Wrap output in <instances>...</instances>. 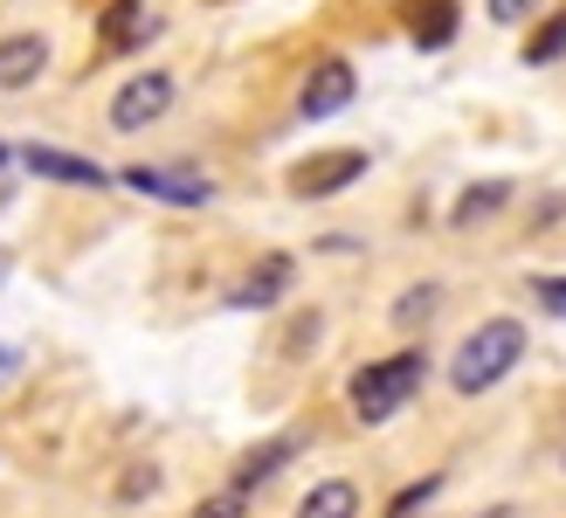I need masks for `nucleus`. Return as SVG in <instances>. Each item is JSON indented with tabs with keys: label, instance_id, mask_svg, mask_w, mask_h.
Returning a JSON list of instances; mask_svg holds the SVG:
<instances>
[{
	"label": "nucleus",
	"instance_id": "1",
	"mask_svg": "<svg viewBox=\"0 0 566 518\" xmlns=\"http://www.w3.org/2000/svg\"><path fill=\"white\" fill-rule=\"evenodd\" d=\"M525 360V325L518 319H484L449 360V387L457 394H491L504 373Z\"/></svg>",
	"mask_w": 566,
	"mask_h": 518
},
{
	"label": "nucleus",
	"instance_id": "2",
	"mask_svg": "<svg viewBox=\"0 0 566 518\" xmlns=\"http://www.w3.org/2000/svg\"><path fill=\"white\" fill-rule=\"evenodd\" d=\"M421 373H429V360H421V353H394V360L359 366V373H353V415H359V422L401 415L408 401H415V387H421Z\"/></svg>",
	"mask_w": 566,
	"mask_h": 518
},
{
	"label": "nucleus",
	"instance_id": "3",
	"mask_svg": "<svg viewBox=\"0 0 566 518\" xmlns=\"http://www.w3.org/2000/svg\"><path fill=\"white\" fill-rule=\"evenodd\" d=\"M166 104H174V76L146 70V76L118 83V97H111V125H118V132H146V125L166 118Z\"/></svg>",
	"mask_w": 566,
	"mask_h": 518
},
{
	"label": "nucleus",
	"instance_id": "4",
	"mask_svg": "<svg viewBox=\"0 0 566 518\" xmlns=\"http://www.w3.org/2000/svg\"><path fill=\"white\" fill-rule=\"evenodd\" d=\"M353 91H359L353 63H338V55H325V63L304 76V91H297V111H304V118H332V111H346V104H353Z\"/></svg>",
	"mask_w": 566,
	"mask_h": 518
},
{
	"label": "nucleus",
	"instance_id": "5",
	"mask_svg": "<svg viewBox=\"0 0 566 518\" xmlns=\"http://www.w3.org/2000/svg\"><path fill=\"white\" fill-rule=\"evenodd\" d=\"M125 187L153 194V200H174V208H201V200L214 194L201 173H180V166H125Z\"/></svg>",
	"mask_w": 566,
	"mask_h": 518
},
{
	"label": "nucleus",
	"instance_id": "6",
	"mask_svg": "<svg viewBox=\"0 0 566 518\" xmlns=\"http://www.w3.org/2000/svg\"><path fill=\"white\" fill-rule=\"evenodd\" d=\"M359 173H366V153H325V159H304V166L291 173V187L318 200V194H338V187H353Z\"/></svg>",
	"mask_w": 566,
	"mask_h": 518
},
{
	"label": "nucleus",
	"instance_id": "7",
	"mask_svg": "<svg viewBox=\"0 0 566 518\" xmlns=\"http://www.w3.org/2000/svg\"><path fill=\"white\" fill-rule=\"evenodd\" d=\"M21 159H28V173L63 180V187H111V173H104L97 159H76V153H55V146H28Z\"/></svg>",
	"mask_w": 566,
	"mask_h": 518
},
{
	"label": "nucleus",
	"instance_id": "8",
	"mask_svg": "<svg viewBox=\"0 0 566 518\" xmlns=\"http://www.w3.org/2000/svg\"><path fill=\"white\" fill-rule=\"evenodd\" d=\"M42 63H49V42H42V35H8V42H0V91L35 83Z\"/></svg>",
	"mask_w": 566,
	"mask_h": 518
},
{
	"label": "nucleus",
	"instance_id": "9",
	"mask_svg": "<svg viewBox=\"0 0 566 518\" xmlns=\"http://www.w3.org/2000/svg\"><path fill=\"white\" fill-rule=\"evenodd\" d=\"M283 291H291V256H263V270H249V277L235 283V298H229V304L263 311V304H276Z\"/></svg>",
	"mask_w": 566,
	"mask_h": 518
},
{
	"label": "nucleus",
	"instance_id": "10",
	"mask_svg": "<svg viewBox=\"0 0 566 518\" xmlns=\"http://www.w3.org/2000/svg\"><path fill=\"white\" fill-rule=\"evenodd\" d=\"M146 35H153V14L138 8V0H111V8H104V49H132Z\"/></svg>",
	"mask_w": 566,
	"mask_h": 518
},
{
	"label": "nucleus",
	"instance_id": "11",
	"mask_svg": "<svg viewBox=\"0 0 566 518\" xmlns=\"http://www.w3.org/2000/svg\"><path fill=\"white\" fill-rule=\"evenodd\" d=\"M297 518H359V491L346 477H325V484H311V498L297 505Z\"/></svg>",
	"mask_w": 566,
	"mask_h": 518
},
{
	"label": "nucleus",
	"instance_id": "12",
	"mask_svg": "<svg viewBox=\"0 0 566 518\" xmlns=\"http://www.w3.org/2000/svg\"><path fill=\"white\" fill-rule=\"evenodd\" d=\"M408 21H415V42L421 49H442L449 35H457V0H415Z\"/></svg>",
	"mask_w": 566,
	"mask_h": 518
},
{
	"label": "nucleus",
	"instance_id": "13",
	"mask_svg": "<svg viewBox=\"0 0 566 518\" xmlns=\"http://www.w3.org/2000/svg\"><path fill=\"white\" fill-rule=\"evenodd\" d=\"M297 456V436H276V443H263V449H249L242 456V470H235V491H249V484H270L283 464Z\"/></svg>",
	"mask_w": 566,
	"mask_h": 518
},
{
	"label": "nucleus",
	"instance_id": "14",
	"mask_svg": "<svg viewBox=\"0 0 566 518\" xmlns=\"http://www.w3.org/2000/svg\"><path fill=\"white\" fill-rule=\"evenodd\" d=\"M504 194H512V187H504V180H491V187H470V194L457 200V228H470V221H484V215H497V208H504Z\"/></svg>",
	"mask_w": 566,
	"mask_h": 518
},
{
	"label": "nucleus",
	"instance_id": "15",
	"mask_svg": "<svg viewBox=\"0 0 566 518\" xmlns=\"http://www.w3.org/2000/svg\"><path fill=\"white\" fill-rule=\"evenodd\" d=\"M553 55H566V8L539 28V35H532L525 42V63H553Z\"/></svg>",
	"mask_w": 566,
	"mask_h": 518
},
{
	"label": "nucleus",
	"instance_id": "16",
	"mask_svg": "<svg viewBox=\"0 0 566 518\" xmlns=\"http://www.w3.org/2000/svg\"><path fill=\"white\" fill-rule=\"evenodd\" d=\"M436 298H442L436 283H421V291H408L401 304H394V319H401V325H415V319H429V311H436Z\"/></svg>",
	"mask_w": 566,
	"mask_h": 518
},
{
	"label": "nucleus",
	"instance_id": "17",
	"mask_svg": "<svg viewBox=\"0 0 566 518\" xmlns=\"http://www.w3.org/2000/svg\"><path fill=\"white\" fill-rule=\"evenodd\" d=\"M532 298H539L553 319H566V277H532Z\"/></svg>",
	"mask_w": 566,
	"mask_h": 518
},
{
	"label": "nucleus",
	"instance_id": "18",
	"mask_svg": "<svg viewBox=\"0 0 566 518\" xmlns=\"http://www.w3.org/2000/svg\"><path fill=\"white\" fill-rule=\"evenodd\" d=\"M484 8H491V21L518 28V21H532V14H539V0H484Z\"/></svg>",
	"mask_w": 566,
	"mask_h": 518
},
{
	"label": "nucleus",
	"instance_id": "19",
	"mask_svg": "<svg viewBox=\"0 0 566 518\" xmlns=\"http://www.w3.org/2000/svg\"><path fill=\"white\" fill-rule=\"evenodd\" d=\"M193 518H242V491H221V498H208Z\"/></svg>",
	"mask_w": 566,
	"mask_h": 518
},
{
	"label": "nucleus",
	"instance_id": "20",
	"mask_svg": "<svg viewBox=\"0 0 566 518\" xmlns=\"http://www.w3.org/2000/svg\"><path fill=\"white\" fill-rule=\"evenodd\" d=\"M14 373H21V345H0V387H8Z\"/></svg>",
	"mask_w": 566,
	"mask_h": 518
},
{
	"label": "nucleus",
	"instance_id": "21",
	"mask_svg": "<svg viewBox=\"0 0 566 518\" xmlns=\"http://www.w3.org/2000/svg\"><path fill=\"white\" fill-rule=\"evenodd\" d=\"M0 166H8V146H0Z\"/></svg>",
	"mask_w": 566,
	"mask_h": 518
},
{
	"label": "nucleus",
	"instance_id": "22",
	"mask_svg": "<svg viewBox=\"0 0 566 518\" xmlns=\"http://www.w3.org/2000/svg\"><path fill=\"white\" fill-rule=\"evenodd\" d=\"M0 270H8V256H0Z\"/></svg>",
	"mask_w": 566,
	"mask_h": 518
}]
</instances>
